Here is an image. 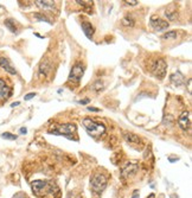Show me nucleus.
Instances as JSON below:
<instances>
[{"instance_id":"obj_5","label":"nucleus","mask_w":192,"mask_h":198,"mask_svg":"<svg viewBox=\"0 0 192 198\" xmlns=\"http://www.w3.org/2000/svg\"><path fill=\"white\" fill-rule=\"evenodd\" d=\"M166 70H167V65L163 58H159L154 62V64L152 65V72L153 75L158 78V80H163L166 75Z\"/></svg>"},{"instance_id":"obj_2","label":"nucleus","mask_w":192,"mask_h":198,"mask_svg":"<svg viewBox=\"0 0 192 198\" xmlns=\"http://www.w3.org/2000/svg\"><path fill=\"white\" fill-rule=\"evenodd\" d=\"M31 187H32V191L38 197H45L54 192L55 185L50 182H46V180H35V182H32Z\"/></svg>"},{"instance_id":"obj_13","label":"nucleus","mask_w":192,"mask_h":198,"mask_svg":"<svg viewBox=\"0 0 192 198\" xmlns=\"http://www.w3.org/2000/svg\"><path fill=\"white\" fill-rule=\"evenodd\" d=\"M0 67H1L4 70L7 71L8 74H11V75H15V74H17L15 69L11 65L10 61H8L7 58H5V57H0Z\"/></svg>"},{"instance_id":"obj_28","label":"nucleus","mask_w":192,"mask_h":198,"mask_svg":"<svg viewBox=\"0 0 192 198\" xmlns=\"http://www.w3.org/2000/svg\"><path fill=\"white\" fill-rule=\"evenodd\" d=\"M89 102H90V99H84V100H80V101H78L80 104H88Z\"/></svg>"},{"instance_id":"obj_35","label":"nucleus","mask_w":192,"mask_h":198,"mask_svg":"<svg viewBox=\"0 0 192 198\" xmlns=\"http://www.w3.org/2000/svg\"><path fill=\"white\" fill-rule=\"evenodd\" d=\"M155 197V195H154V193H151V196H150V197H147V198H154Z\"/></svg>"},{"instance_id":"obj_31","label":"nucleus","mask_w":192,"mask_h":198,"mask_svg":"<svg viewBox=\"0 0 192 198\" xmlns=\"http://www.w3.org/2000/svg\"><path fill=\"white\" fill-rule=\"evenodd\" d=\"M168 160H170V163H174V161H178L179 158H168Z\"/></svg>"},{"instance_id":"obj_25","label":"nucleus","mask_w":192,"mask_h":198,"mask_svg":"<svg viewBox=\"0 0 192 198\" xmlns=\"http://www.w3.org/2000/svg\"><path fill=\"white\" fill-rule=\"evenodd\" d=\"M124 2L127 4V5H131V6H135V5L139 4V1H137V0H124Z\"/></svg>"},{"instance_id":"obj_19","label":"nucleus","mask_w":192,"mask_h":198,"mask_svg":"<svg viewBox=\"0 0 192 198\" xmlns=\"http://www.w3.org/2000/svg\"><path fill=\"white\" fill-rule=\"evenodd\" d=\"M5 26L8 28L11 32H13V33H17V28H15V25H14V21L12 19H6L5 20Z\"/></svg>"},{"instance_id":"obj_4","label":"nucleus","mask_w":192,"mask_h":198,"mask_svg":"<svg viewBox=\"0 0 192 198\" xmlns=\"http://www.w3.org/2000/svg\"><path fill=\"white\" fill-rule=\"evenodd\" d=\"M76 130V126L72 124H64V125H58L54 128L49 129V133L55 134V135H65L71 139V134Z\"/></svg>"},{"instance_id":"obj_8","label":"nucleus","mask_w":192,"mask_h":198,"mask_svg":"<svg viewBox=\"0 0 192 198\" xmlns=\"http://www.w3.org/2000/svg\"><path fill=\"white\" fill-rule=\"evenodd\" d=\"M178 125L179 127L184 130H189L191 127V119H190V112L184 111L180 114V116L178 117Z\"/></svg>"},{"instance_id":"obj_26","label":"nucleus","mask_w":192,"mask_h":198,"mask_svg":"<svg viewBox=\"0 0 192 198\" xmlns=\"http://www.w3.org/2000/svg\"><path fill=\"white\" fill-rule=\"evenodd\" d=\"M35 96H36V93H28V94L25 95L24 99H25V101H28V100H31L32 97H35Z\"/></svg>"},{"instance_id":"obj_18","label":"nucleus","mask_w":192,"mask_h":198,"mask_svg":"<svg viewBox=\"0 0 192 198\" xmlns=\"http://www.w3.org/2000/svg\"><path fill=\"white\" fill-rule=\"evenodd\" d=\"M163 124L167 127H172L174 124V117L172 115H165L164 119H163Z\"/></svg>"},{"instance_id":"obj_3","label":"nucleus","mask_w":192,"mask_h":198,"mask_svg":"<svg viewBox=\"0 0 192 198\" xmlns=\"http://www.w3.org/2000/svg\"><path fill=\"white\" fill-rule=\"evenodd\" d=\"M107 182H108L107 176H104L102 173H94L91 179H90V187L94 192L100 193L106 189Z\"/></svg>"},{"instance_id":"obj_16","label":"nucleus","mask_w":192,"mask_h":198,"mask_svg":"<svg viewBox=\"0 0 192 198\" xmlns=\"http://www.w3.org/2000/svg\"><path fill=\"white\" fill-rule=\"evenodd\" d=\"M35 4H36L38 7L44 8V10L54 8V6H55V2H54V1H50V0H37V1H35Z\"/></svg>"},{"instance_id":"obj_29","label":"nucleus","mask_w":192,"mask_h":198,"mask_svg":"<svg viewBox=\"0 0 192 198\" xmlns=\"http://www.w3.org/2000/svg\"><path fill=\"white\" fill-rule=\"evenodd\" d=\"M88 111H90V112H100V109L95 108V107H88Z\"/></svg>"},{"instance_id":"obj_15","label":"nucleus","mask_w":192,"mask_h":198,"mask_svg":"<svg viewBox=\"0 0 192 198\" xmlns=\"http://www.w3.org/2000/svg\"><path fill=\"white\" fill-rule=\"evenodd\" d=\"M137 171V164H128L127 166H124L122 169V178H126L128 176L134 174Z\"/></svg>"},{"instance_id":"obj_27","label":"nucleus","mask_w":192,"mask_h":198,"mask_svg":"<svg viewBox=\"0 0 192 198\" xmlns=\"http://www.w3.org/2000/svg\"><path fill=\"white\" fill-rule=\"evenodd\" d=\"M12 198H26V196H25V193H23V192H18V193H15Z\"/></svg>"},{"instance_id":"obj_32","label":"nucleus","mask_w":192,"mask_h":198,"mask_svg":"<svg viewBox=\"0 0 192 198\" xmlns=\"http://www.w3.org/2000/svg\"><path fill=\"white\" fill-rule=\"evenodd\" d=\"M132 198H139V192H137V191H134V195L132 196Z\"/></svg>"},{"instance_id":"obj_17","label":"nucleus","mask_w":192,"mask_h":198,"mask_svg":"<svg viewBox=\"0 0 192 198\" xmlns=\"http://www.w3.org/2000/svg\"><path fill=\"white\" fill-rule=\"evenodd\" d=\"M49 71H50V64H49V62L48 61H43L41 63V65H39V75L43 76V74H44V76H46Z\"/></svg>"},{"instance_id":"obj_21","label":"nucleus","mask_w":192,"mask_h":198,"mask_svg":"<svg viewBox=\"0 0 192 198\" xmlns=\"http://www.w3.org/2000/svg\"><path fill=\"white\" fill-rule=\"evenodd\" d=\"M177 38V31H170L163 35V39H176Z\"/></svg>"},{"instance_id":"obj_10","label":"nucleus","mask_w":192,"mask_h":198,"mask_svg":"<svg viewBox=\"0 0 192 198\" xmlns=\"http://www.w3.org/2000/svg\"><path fill=\"white\" fill-rule=\"evenodd\" d=\"M124 140H126V141L129 142V144H131V145H133V146H139V145H141V144H142V142H141V139L137 137V134L131 133V132H124Z\"/></svg>"},{"instance_id":"obj_9","label":"nucleus","mask_w":192,"mask_h":198,"mask_svg":"<svg viewBox=\"0 0 192 198\" xmlns=\"http://www.w3.org/2000/svg\"><path fill=\"white\" fill-rule=\"evenodd\" d=\"M11 94H12L11 88L6 84V82L2 78H0V101L8 99L11 96Z\"/></svg>"},{"instance_id":"obj_7","label":"nucleus","mask_w":192,"mask_h":198,"mask_svg":"<svg viewBox=\"0 0 192 198\" xmlns=\"http://www.w3.org/2000/svg\"><path fill=\"white\" fill-rule=\"evenodd\" d=\"M150 24H151V26L155 31H165V30L168 28V23L163 20L161 18L157 17V15H152L151 20H150Z\"/></svg>"},{"instance_id":"obj_22","label":"nucleus","mask_w":192,"mask_h":198,"mask_svg":"<svg viewBox=\"0 0 192 198\" xmlns=\"http://www.w3.org/2000/svg\"><path fill=\"white\" fill-rule=\"evenodd\" d=\"M1 138L2 139H6V140H17V135H14L12 133H8V132H5L1 134Z\"/></svg>"},{"instance_id":"obj_1","label":"nucleus","mask_w":192,"mask_h":198,"mask_svg":"<svg viewBox=\"0 0 192 198\" xmlns=\"http://www.w3.org/2000/svg\"><path fill=\"white\" fill-rule=\"evenodd\" d=\"M82 125L84 126L85 130L94 138H98L101 135H103L106 133V127L104 125L96 122L95 120L90 119V117H84L82 120Z\"/></svg>"},{"instance_id":"obj_33","label":"nucleus","mask_w":192,"mask_h":198,"mask_svg":"<svg viewBox=\"0 0 192 198\" xmlns=\"http://www.w3.org/2000/svg\"><path fill=\"white\" fill-rule=\"evenodd\" d=\"M20 104V102H13L12 104H11V107H17V106H19Z\"/></svg>"},{"instance_id":"obj_23","label":"nucleus","mask_w":192,"mask_h":198,"mask_svg":"<svg viewBox=\"0 0 192 198\" xmlns=\"http://www.w3.org/2000/svg\"><path fill=\"white\" fill-rule=\"evenodd\" d=\"M91 88H93L95 91H100V90H102V89L104 88V85H103V83L101 82V80H97L95 83L91 85Z\"/></svg>"},{"instance_id":"obj_30","label":"nucleus","mask_w":192,"mask_h":198,"mask_svg":"<svg viewBox=\"0 0 192 198\" xmlns=\"http://www.w3.org/2000/svg\"><path fill=\"white\" fill-rule=\"evenodd\" d=\"M19 132H20L22 134H26V133H28V130H26V128H25V127L20 128V129H19Z\"/></svg>"},{"instance_id":"obj_20","label":"nucleus","mask_w":192,"mask_h":198,"mask_svg":"<svg viewBox=\"0 0 192 198\" xmlns=\"http://www.w3.org/2000/svg\"><path fill=\"white\" fill-rule=\"evenodd\" d=\"M121 23H122L124 26H133L134 25V19L132 17H129V15H126L124 18H122Z\"/></svg>"},{"instance_id":"obj_14","label":"nucleus","mask_w":192,"mask_h":198,"mask_svg":"<svg viewBox=\"0 0 192 198\" xmlns=\"http://www.w3.org/2000/svg\"><path fill=\"white\" fill-rule=\"evenodd\" d=\"M81 26H82V30H83V32H84V35H85V36H87L89 39H93L94 28H93L91 23H89V21H83Z\"/></svg>"},{"instance_id":"obj_11","label":"nucleus","mask_w":192,"mask_h":198,"mask_svg":"<svg viewBox=\"0 0 192 198\" xmlns=\"http://www.w3.org/2000/svg\"><path fill=\"white\" fill-rule=\"evenodd\" d=\"M165 15L167 17L168 20H174V19L177 18V15H178V12H177V4H174V2L170 4L168 7H167L166 11H165Z\"/></svg>"},{"instance_id":"obj_12","label":"nucleus","mask_w":192,"mask_h":198,"mask_svg":"<svg viewBox=\"0 0 192 198\" xmlns=\"http://www.w3.org/2000/svg\"><path fill=\"white\" fill-rule=\"evenodd\" d=\"M170 80H171V82H172L173 84L177 85V87H179V85H181V84L185 83V77H184V75H183L180 71H177V72L171 74Z\"/></svg>"},{"instance_id":"obj_6","label":"nucleus","mask_w":192,"mask_h":198,"mask_svg":"<svg viewBox=\"0 0 192 198\" xmlns=\"http://www.w3.org/2000/svg\"><path fill=\"white\" fill-rule=\"evenodd\" d=\"M83 74H84V68H83V65L81 63H77V64H75L74 67H72V69L70 71V75H69L68 77V81L70 83H75V84H77L80 81H81V78H82Z\"/></svg>"},{"instance_id":"obj_34","label":"nucleus","mask_w":192,"mask_h":198,"mask_svg":"<svg viewBox=\"0 0 192 198\" xmlns=\"http://www.w3.org/2000/svg\"><path fill=\"white\" fill-rule=\"evenodd\" d=\"M170 198H178V197H177V195H173L172 193V195H170Z\"/></svg>"},{"instance_id":"obj_24","label":"nucleus","mask_w":192,"mask_h":198,"mask_svg":"<svg viewBox=\"0 0 192 198\" xmlns=\"http://www.w3.org/2000/svg\"><path fill=\"white\" fill-rule=\"evenodd\" d=\"M35 17H36L38 20H44V21H46V23H49V24H52V23H51V20H50L49 18H46L45 15H43V14H41V13H37Z\"/></svg>"}]
</instances>
